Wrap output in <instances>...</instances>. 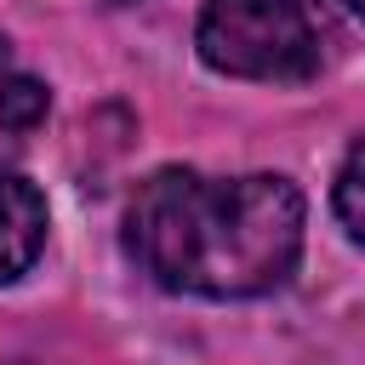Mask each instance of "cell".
Segmentation results:
<instances>
[{
	"label": "cell",
	"mask_w": 365,
	"mask_h": 365,
	"mask_svg": "<svg viewBox=\"0 0 365 365\" xmlns=\"http://www.w3.org/2000/svg\"><path fill=\"white\" fill-rule=\"evenodd\" d=\"M194 46L234 80H308L319 68V34L302 0H205Z\"/></svg>",
	"instance_id": "2"
},
{
	"label": "cell",
	"mask_w": 365,
	"mask_h": 365,
	"mask_svg": "<svg viewBox=\"0 0 365 365\" xmlns=\"http://www.w3.org/2000/svg\"><path fill=\"white\" fill-rule=\"evenodd\" d=\"M342 6H348V11H354V17H365V0H342Z\"/></svg>",
	"instance_id": "7"
},
{
	"label": "cell",
	"mask_w": 365,
	"mask_h": 365,
	"mask_svg": "<svg viewBox=\"0 0 365 365\" xmlns=\"http://www.w3.org/2000/svg\"><path fill=\"white\" fill-rule=\"evenodd\" d=\"M11 74V46H6V34H0V80Z\"/></svg>",
	"instance_id": "6"
},
{
	"label": "cell",
	"mask_w": 365,
	"mask_h": 365,
	"mask_svg": "<svg viewBox=\"0 0 365 365\" xmlns=\"http://www.w3.org/2000/svg\"><path fill=\"white\" fill-rule=\"evenodd\" d=\"M46 108H51V91H46L34 74H6V80H0V125H6V131L40 125Z\"/></svg>",
	"instance_id": "5"
},
{
	"label": "cell",
	"mask_w": 365,
	"mask_h": 365,
	"mask_svg": "<svg viewBox=\"0 0 365 365\" xmlns=\"http://www.w3.org/2000/svg\"><path fill=\"white\" fill-rule=\"evenodd\" d=\"M331 205H336V222L365 245V137L342 154L336 182H331Z\"/></svg>",
	"instance_id": "4"
},
{
	"label": "cell",
	"mask_w": 365,
	"mask_h": 365,
	"mask_svg": "<svg viewBox=\"0 0 365 365\" xmlns=\"http://www.w3.org/2000/svg\"><path fill=\"white\" fill-rule=\"evenodd\" d=\"M40 251H46V200L29 177L0 165V285L29 274Z\"/></svg>",
	"instance_id": "3"
},
{
	"label": "cell",
	"mask_w": 365,
	"mask_h": 365,
	"mask_svg": "<svg viewBox=\"0 0 365 365\" xmlns=\"http://www.w3.org/2000/svg\"><path fill=\"white\" fill-rule=\"evenodd\" d=\"M302 188L279 171L205 177L171 165L131 194L125 245L154 285L240 302L291 279L302 257Z\"/></svg>",
	"instance_id": "1"
}]
</instances>
